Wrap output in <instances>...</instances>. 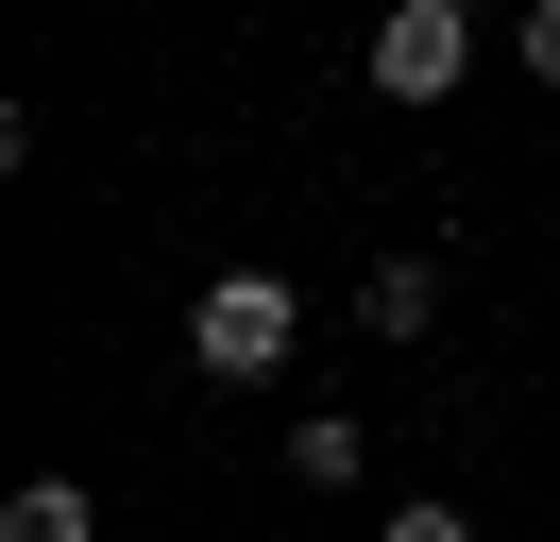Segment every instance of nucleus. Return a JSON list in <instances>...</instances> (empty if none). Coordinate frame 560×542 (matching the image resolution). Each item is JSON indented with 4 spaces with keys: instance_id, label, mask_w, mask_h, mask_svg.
Segmentation results:
<instances>
[{
    "instance_id": "obj_1",
    "label": "nucleus",
    "mask_w": 560,
    "mask_h": 542,
    "mask_svg": "<svg viewBox=\"0 0 560 542\" xmlns=\"http://www.w3.org/2000/svg\"><path fill=\"white\" fill-rule=\"evenodd\" d=\"M306 339V305H289V271H205V305H187V356L221 373V390H255V373Z\"/></svg>"
},
{
    "instance_id": "obj_2",
    "label": "nucleus",
    "mask_w": 560,
    "mask_h": 542,
    "mask_svg": "<svg viewBox=\"0 0 560 542\" xmlns=\"http://www.w3.org/2000/svg\"><path fill=\"white\" fill-rule=\"evenodd\" d=\"M458 68H476V17H458V0H390L374 17V85L390 102H442Z\"/></svg>"
},
{
    "instance_id": "obj_3",
    "label": "nucleus",
    "mask_w": 560,
    "mask_h": 542,
    "mask_svg": "<svg viewBox=\"0 0 560 542\" xmlns=\"http://www.w3.org/2000/svg\"><path fill=\"white\" fill-rule=\"evenodd\" d=\"M357 322H374V339H424V322H442V271H424V255L357 271Z\"/></svg>"
},
{
    "instance_id": "obj_4",
    "label": "nucleus",
    "mask_w": 560,
    "mask_h": 542,
    "mask_svg": "<svg viewBox=\"0 0 560 542\" xmlns=\"http://www.w3.org/2000/svg\"><path fill=\"white\" fill-rule=\"evenodd\" d=\"M289 474H306V492H357V424H340V406H306V424H289Z\"/></svg>"
},
{
    "instance_id": "obj_5",
    "label": "nucleus",
    "mask_w": 560,
    "mask_h": 542,
    "mask_svg": "<svg viewBox=\"0 0 560 542\" xmlns=\"http://www.w3.org/2000/svg\"><path fill=\"white\" fill-rule=\"evenodd\" d=\"M0 542H103V526H85V492H69V474H35V492L0 508Z\"/></svg>"
},
{
    "instance_id": "obj_6",
    "label": "nucleus",
    "mask_w": 560,
    "mask_h": 542,
    "mask_svg": "<svg viewBox=\"0 0 560 542\" xmlns=\"http://www.w3.org/2000/svg\"><path fill=\"white\" fill-rule=\"evenodd\" d=\"M374 542H476V508H442V492H408V508H390Z\"/></svg>"
},
{
    "instance_id": "obj_7",
    "label": "nucleus",
    "mask_w": 560,
    "mask_h": 542,
    "mask_svg": "<svg viewBox=\"0 0 560 542\" xmlns=\"http://www.w3.org/2000/svg\"><path fill=\"white\" fill-rule=\"evenodd\" d=\"M510 51H526V68L560 85V0H526V17H510Z\"/></svg>"
}]
</instances>
